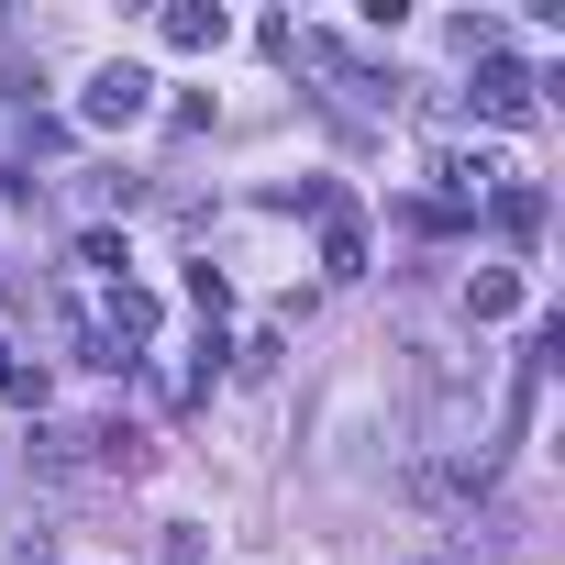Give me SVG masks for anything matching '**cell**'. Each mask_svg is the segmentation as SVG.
<instances>
[{
  "label": "cell",
  "mask_w": 565,
  "mask_h": 565,
  "mask_svg": "<svg viewBox=\"0 0 565 565\" xmlns=\"http://www.w3.org/2000/svg\"><path fill=\"white\" fill-rule=\"evenodd\" d=\"M145 100H156V78H145L134 56H111V67H89L78 122H89V134H134V122H145Z\"/></svg>",
  "instance_id": "1"
},
{
  "label": "cell",
  "mask_w": 565,
  "mask_h": 565,
  "mask_svg": "<svg viewBox=\"0 0 565 565\" xmlns=\"http://www.w3.org/2000/svg\"><path fill=\"white\" fill-rule=\"evenodd\" d=\"M477 111H488V122H532V67L488 56V67H477Z\"/></svg>",
  "instance_id": "2"
},
{
  "label": "cell",
  "mask_w": 565,
  "mask_h": 565,
  "mask_svg": "<svg viewBox=\"0 0 565 565\" xmlns=\"http://www.w3.org/2000/svg\"><path fill=\"white\" fill-rule=\"evenodd\" d=\"M156 34H167V45H178V56H211V45H222V34H233V23H222V12H211V0H178V12H167V23H156Z\"/></svg>",
  "instance_id": "3"
},
{
  "label": "cell",
  "mask_w": 565,
  "mask_h": 565,
  "mask_svg": "<svg viewBox=\"0 0 565 565\" xmlns=\"http://www.w3.org/2000/svg\"><path fill=\"white\" fill-rule=\"evenodd\" d=\"M322 277H366V233H355V211H322Z\"/></svg>",
  "instance_id": "4"
},
{
  "label": "cell",
  "mask_w": 565,
  "mask_h": 565,
  "mask_svg": "<svg viewBox=\"0 0 565 565\" xmlns=\"http://www.w3.org/2000/svg\"><path fill=\"white\" fill-rule=\"evenodd\" d=\"M67 266L89 277V289H111V277L134 266V244H122V233H78V255H67Z\"/></svg>",
  "instance_id": "5"
},
{
  "label": "cell",
  "mask_w": 565,
  "mask_h": 565,
  "mask_svg": "<svg viewBox=\"0 0 565 565\" xmlns=\"http://www.w3.org/2000/svg\"><path fill=\"white\" fill-rule=\"evenodd\" d=\"M466 311H477V322H510V311H521V277H499V266H488L477 289H466Z\"/></svg>",
  "instance_id": "6"
},
{
  "label": "cell",
  "mask_w": 565,
  "mask_h": 565,
  "mask_svg": "<svg viewBox=\"0 0 565 565\" xmlns=\"http://www.w3.org/2000/svg\"><path fill=\"white\" fill-rule=\"evenodd\" d=\"M499 233L532 244V233H543V189H499Z\"/></svg>",
  "instance_id": "7"
},
{
  "label": "cell",
  "mask_w": 565,
  "mask_h": 565,
  "mask_svg": "<svg viewBox=\"0 0 565 565\" xmlns=\"http://www.w3.org/2000/svg\"><path fill=\"white\" fill-rule=\"evenodd\" d=\"M0 399H12V411H34V399H45V377H34L12 344H0Z\"/></svg>",
  "instance_id": "8"
},
{
  "label": "cell",
  "mask_w": 565,
  "mask_h": 565,
  "mask_svg": "<svg viewBox=\"0 0 565 565\" xmlns=\"http://www.w3.org/2000/svg\"><path fill=\"white\" fill-rule=\"evenodd\" d=\"M189 300H200V311L222 322V311H233V277H222V266H189Z\"/></svg>",
  "instance_id": "9"
}]
</instances>
